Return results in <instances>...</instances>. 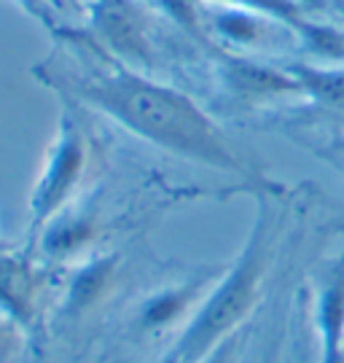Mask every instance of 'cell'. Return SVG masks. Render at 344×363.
Masks as SVG:
<instances>
[{"instance_id": "obj_5", "label": "cell", "mask_w": 344, "mask_h": 363, "mask_svg": "<svg viewBox=\"0 0 344 363\" xmlns=\"http://www.w3.org/2000/svg\"><path fill=\"white\" fill-rule=\"evenodd\" d=\"M0 301L3 307L19 318L27 315L30 301V274L13 261H0Z\"/></svg>"}, {"instance_id": "obj_7", "label": "cell", "mask_w": 344, "mask_h": 363, "mask_svg": "<svg viewBox=\"0 0 344 363\" xmlns=\"http://www.w3.org/2000/svg\"><path fill=\"white\" fill-rule=\"evenodd\" d=\"M231 352H234V337H229L226 342H221L216 350L210 352L202 363H229L231 361Z\"/></svg>"}, {"instance_id": "obj_4", "label": "cell", "mask_w": 344, "mask_h": 363, "mask_svg": "<svg viewBox=\"0 0 344 363\" xmlns=\"http://www.w3.org/2000/svg\"><path fill=\"white\" fill-rule=\"evenodd\" d=\"M323 363H344V256L326 272L318 291Z\"/></svg>"}, {"instance_id": "obj_2", "label": "cell", "mask_w": 344, "mask_h": 363, "mask_svg": "<svg viewBox=\"0 0 344 363\" xmlns=\"http://www.w3.org/2000/svg\"><path fill=\"white\" fill-rule=\"evenodd\" d=\"M269 253H272V216L261 210L240 259L210 288L199 310L194 312L192 323L186 325L172 352L167 355V363H202L221 342L234 337V331L258 301Z\"/></svg>"}, {"instance_id": "obj_6", "label": "cell", "mask_w": 344, "mask_h": 363, "mask_svg": "<svg viewBox=\"0 0 344 363\" xmlns=\"http://www.w3.org/2000/svg\"><path fill=\"white\" fill-rule=\"evenodd\" d=\"M194 294H196V288H186V291H170V294L151 298L145 312H143V323L151 325V328L172 323L180 312H186V304L194 301Z\"/></svg>"}, {"instance_id": "obj_8", "label": "cell", "mask_w": 344, "mask_h": 363, "mask_svg": "<svg viewBox=\"0 0 344 363\" xmlns=\"http://www.w3.org/2000/svg\"><path fill=\"white\" fill-rule=\"evenodd\" d=\"M165 363H167V361H165Z\"/></svg>"}, {"instance_id": "obj_3", "label": "cell", "mask_w": 344, "mask_h": 363, "mask_svg": "<svg viewBox=\"0 0 344 363\" xmlns=\"http://www.w3.org/2000/svg\"><path fill=\"white\" fill-rule=\"evenodd\" d=\"M84 169V140L78 135V127L67 118L62 121V130L57 138V145L51 151V159L38 181V189L33 194V216L35 223L51 218V213L65 205V199L76 189L78 178Z\"/></svg>"}, {"instance_id": "obj_1", "label": "cell", "mask_w": 344, "mask_h": 363, "mask_svg": "<svg viewBox=\"0 0 344 363\" xmlns=\"http://www.w3.org/2000/svg\"><path fill=\"white\" fill-rule=\"evenodd\" d=\"M73 91L156 148L207 167L245 172V164L221 130L175 89L118 70L111 76L81 78L73 84Z\"/></svg>"}]
</instances>
